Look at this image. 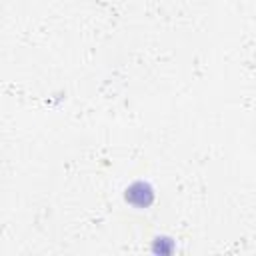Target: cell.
I'll return each mask as SVG.
<instances>
[{"label":"cell","mask_w":256,"mask_h":256,"mask_svg":"<svg viewBox=\"0 0 256 256\" xmlns=\"http://www.w3.org/2000/svg\"><path fill=\"white\" fill-rule=\"evenodd\" d=\"M126 200H128L130 204L138 206V208H146V206H150L152 200H154V190H152V186L146 184V182H134V184H130L128 190H126Z\"/></svg>","instance_id":"obj_1"}]
</instances>
